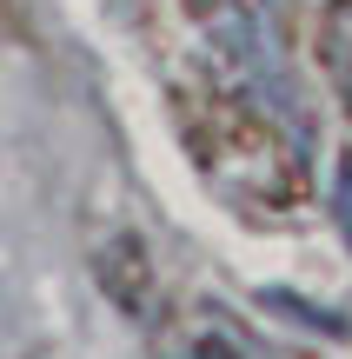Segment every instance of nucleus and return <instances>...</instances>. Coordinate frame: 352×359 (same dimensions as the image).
Returning <instances> with one entry per match:
<instances>
[{"mask_svg": "<svg viewBox=\"0 0 352 359\" xmlns=\"http://www.w3.org/2000/svg\"><path fill=\"white\" fill-rule=\"evenodd\" d=\"M100 280H106V293H113L127 313H146L153 280H146V259H140V246H133V240H120V259H113V253L100 259Z\"/></svg>", "mask_w": 352, "mask_h": 359, "instance_id": "3", "label": "nucleus"}, {"mask_svg": "<svg viewBox=\"0 0 352 359\" xmlns=\"http://www.w3.org/2000/svg\"><path fill=\"white\" fill-rule=\"evenodd\" d=\"M186 359H239L233 346H226V339H199V346L193 353H186Z\"/></svg>", "mask_w": 352, "mask_h": 359, "instance_id": "5", "label": "nucleus"}, {"mask_svg": "<svg viewBox=\"0 0 352 359\" xmlns=\"http://www.w3.org/2000/svg\"><path fill=\"white\" fill-rule=\"evenodd\" d=\"M332 213H339V226H346V240H352V160L339 167V180H332Z\"/></svg>", "mask_w": 352, "mask_h": 359, "instance_id": "4", "label": "nucleus"}, {"mask_svg": "<svg viewBox=\"0 0 352 359\" xmlns=\"http://www.w3.org/2000/svg\"><path fill=\"white\" fill-rule=\"evenodd\" d=\"M13 20H20V0H0V34H7Z\"/></svg>", "mask_w": 352, "mask_h": 359, "instance_id": "6", "label": "nucleus"}, {"mask_svg": "<svg viewBox=\"0 0 352 359\" xmlns=\"http://www.w3.org/2000/svg\"><path fill=\"white\" fill-rule=\"evenodd\" d=\"M173 114H180L186 154L206 173V187L220 193L233 213L260 219V226H279L286 213H300L313 180H306V160L286 133L273 127V114L246 100L239 87H180L173 93Z\"/></svg>", "mask_w": 352, "mask_h": 359, "instance_id": "1", "label": "nucleus"}, {"mask_svg": "<svg viewBox=\"0 0 352 359\" xmlns=\"http://www.w3.org/2000/svg\"><path fill=\"white\" fill-rule=\"evenodd\" d=\"M319 60L332 74V93L352 114V0H332L326 7V20H319Z\"/></svg>", "mask_w": 352, "mask_h": 359, "instance_id": "2", "label": "nucleus"}]
</instances>
